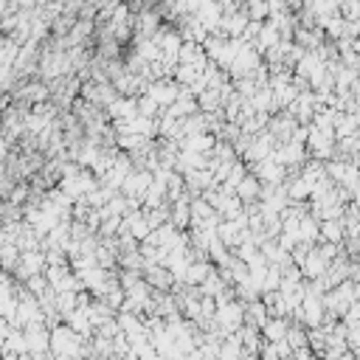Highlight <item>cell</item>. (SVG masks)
Here are the masks:
<instances>
[{
  "instance_id": "cell-5",
  "label": "cell",
  "mask_w": 360,
  "mask_h": 360,
  "mask_svg": "<svg viewBox=\"0 0 360 360\" xmlns=\"http://www.w3.org/2000/svg\"><path fill=\"white\" fill-rule=\"evenodd\" d=\"M265 335L270 338V341H284V335H287V326H284V321H268L265 323Z\"/></svg>"
},
{
  "instance_id": "cell-8",
  "label": "cell",
  "mask_w": 360,
  "mask_h": 360,
  "mask_svg": "<svg viewBox=\"0 0 360 360\" xmlns=\"http://www.w3.org/2000/svg\"><path fill=\"white\" fill-rule=\"evenodd\" d=\"M357 51H360V40H357Z\"/></svg>"
},
{
  "instance_id": "cell-4",
  "label": "cell",
  "mask_w": 360,
  "mask_h": 360,
  "mask_svg": "<svg viewBox=\"0 0 360 360\" xmlns=\"http://www.w3.org/2000/svg\"><path fill=\"white\" fill-rule=\"evenodd\" d=\"M256 194H259V183L253 180V177H245L242 183L237 186V197H239V200H253Z\"/></svg>"
},
{
  "instance_id": "cell-3",
  "label": "cell",
  "mask_w": 360,
  "mask_h": 360,
  "mask_svg": "<svg viewBox=\"0 0 360 360\" xmlns=\"http://www.w3.org/2000/svg\"><path fill=\"white\" fill-rule=\"evenodd\" d=\"M304 268H307V276H323V273H326V270H323V268H326V259L321 256V250L307 256V265H304Z\"/></svg>"
},
{
  "instance_id": "cell-6",
  "label": "cell",
  "mask_w": 360,
  "mask_h": 360,
  "mask_svg": "<svg viewBox=\"0 0 360 360\" xmlns=\"http://www.w3.org/2000/svg\"><path fill=\"white\" fill-rule=\"evenodd\" d=\"M186 279L191 281V284H200V281L208 279V265H191L189 273H186Z\"/></svg>"
},
{
  "instance_id": "cell-2",
  "label": "cell",
  "mask_w": 360,
  "mask_h": 360,
  "mask_svg": "<svg viewBox=\"0 0 360 360\" xmlns=\"http://www.w3.org/2000/svg\"><path fill=\"white\" fill-rule=\"evenodd\" d=\"M127 231L133 234V237H138V239H147V234H149V225H147V217L144 214H127Z\"/></svg>"
},
{
  "instance_id": "cell-7",
  "label": "cell",
  "mask_w": 360,
  "mask_h": 360,
  "mask_svg": "<svg viewBox=\"0 0 360 360\" xmlns=\"http://www.w3.org/2000/svg\"><path fill=\"white\" fill-rule=\"evenodd\" d=\"M323 234L330 239H341V225L338 222H323Z\"/></svg>"
},
{
  "instance_id": "cell-1",
  "label": "cell",
  "mask_w": 360,
  "mask_h": 360,
  "mask_svg": "<svg viewBox=\"0 0 360 360\" xmlns=\"http://www.w3.org/2000/svg\"><path fill=\"white\" fill-rule=\"evenodd\" d=\"M217 321L222 323V330H234V326H239V321H242V310H239L237 304H222V310L217 312Z\"/></svg>"
}]
</instances>
